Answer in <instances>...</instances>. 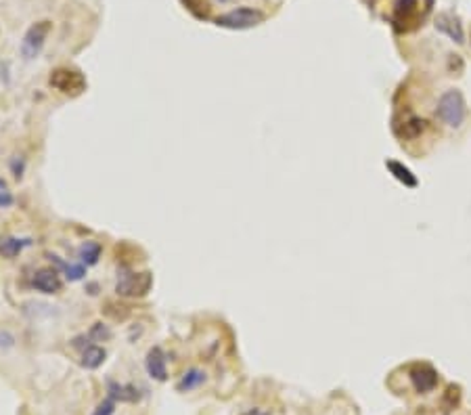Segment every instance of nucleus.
Returning <instances> with one entry per match:
<instances>
[{"instance_id": "f257e3e1", "label": "nucleus", "mask_w": 471, "mask_h": 415, "mask_svg": "<svg viewBox=\"0 0 471 415\" xmlns=\"http://www.w3.org/2000/svg\"><path fill=\"white\" fill-rule=\"evenodd\" d=\"M438 118L451 126V128H459L465 120V99L459 90H447L440 101H438Z\"/></svg>"}, {"instance_id": "f03ea898", "label": "nucleus", "mask_w": 471, "mask_h": 415, "mask_svg": "<svg viewBox=\"0 0 471 415\" xmlns=\"http://www.w3.org/2000/svg\"><path fill=\"white\" fill-rule=\"evenodd\" d=\"M48 84L52 88H57L59 93L69 95V97H78L86 90V78L78 69H71V67L52 69L50 78H48Z\"/></svg>"}, {"instance_id": "7ed1b4c3", "label": "nucleus", "mask_w": 471, "mask_h": 415, "mask_svg": "<svg viewBox=\"0 0 471 415\" xmlns=\"http://www.w3.org/2000/svg\"><path fill=\"white\" fill-rule=\"evenodd\" d=\"M52 29V23L50 21H36L27 27V32L23 34V40H21V57L31 61L40 55V50L44 48L46 44V38Z\"/></svg>"}, {"instance_id": "20e7f679", "label": "nucleus", "mask_w": 471, "mask_h": 415, "mask_svg": "<svg viewBox=\"0 0 471 415\" xmlns=\"http://www.w3.org/2000/svg\"><path fill=\"white\" fill-rule=\"evenodd\" d=\"M264 21V13L258 8H249V6H239L233 8L220 17H216V25L218 27H227V29H249L255 27Z\"/></svg>"}, {"instance_id": "39448f33", "label": "nucleus", "mask_w": 471, "mask_h": 415, "mask_svg": "<svg viewBox=\"0 0 471 415\" xmlns=\"http://www.w3.org/2000/svg\"><path fill=\"white\" fill-rule=\"evenodd\" d=\"M153 285V275L151 273H126L118 279L115 292L118 296L124 298H143L151 292Z\"/></svg>"}, {"instance_id": "423d86ee", "label": "nucleus", "mask_w": 471, "mask_h": 415, "mask_svg": "<svg viewBox=\"0 0 471 415\" xmlns=\"http://www.w3.org/2000/svg\"><path fill=\"white\" fill-rule=\"evenodd\" d=\"M31 287H36L40 294L52 296V294L61 292L63 281H61V277H59V273L55 268H40L31 277Z\"/></svg>"}, {"instance_id": "0eeeda50", "label": "nucleus", "mask_w": 471, "mask_h": 415, "mask_svg": "<svg viewBox=\"0 0 471 415\" xmlns=\"http://www.w3.org/2000/svg\"><path fill=\"white\" fill-rule=\"evenodd\" d=\"M411 382L417 393H432L438 386V372L430 365H415L411 369Z\"/></svg>"}, {"instance_id": "6e6552de", "label": "nucleus", "mask_w": 471, "mask_h": 415, "mask_svg": "<svg viewBox=\"0 0 471 415\" xmlns=\"http://www.w3.org/2000/svg\"><path fill=\"white\" fill-rule=\"evenodd\" d=\"M145 367H147V374L157 380V382H166L168 380V365H166V355L160 346H153L149 353H147V359H145Z\"/></svg>"}, {"instance_id": "1a4fd4ad", "label": "nucleus", "mask_w": 471, "mask_h": 415, "mask_svg": "<svg viewBox=\"0 0 471 415\" xmlns=\"http://www.w3.org/2000/svg\"><path fill=\"white\" fill-rule=\"evenodd\" d=\"M27 245H31V239L15 237V235H0V256L2 258H17Z\"/></svg>"}, {"instance_id": "9d476101", "label": "nucleus", "mask_w": 471, "mask_h": 415, "mask_svg": "<svg viewBox=\"0 0 471 415\" xmlns=\"http://www.w3.org/2000/svg\"><path fill=\"white\" fill-rule=\"evenodd\" d=\"M107 359V353L103 346H97V344H88L84 351H82V357H80V365L84 369H99Z\"/></svg>"}, {"instance_id": "9b49d317", "label": "nucleus", "mask_w": 471, "mask_h": 415, "mask_svg": "<svg viewBox=\"0 0 471 415\" xmlns=\"http://www.w3.org/2000/svg\"><path fill=\"white\" fill-rule=\"evenodd\" d=\"M436 27L440 32L449 34L455 42H459V44L463 42V27H461V23H459L457 17H453V15H440L438 21H436Z\"/></svg>"}, {"instance_id": "f8f14e48", "label": "nucleus", "mask_w": 471, "mask_h": 415, "mask_svg": "<svg viewBox=\"0 0 471 415\" xmlns=\"http://www.w3.org/2000/svg\"><path fill=\"white\" fill-rule=\"evenodd\" d=\"M386 166H388V170L394 175V179H396V181H400L405 187H411V189H413V187H417V177H415V175H413V172L405 166V164L394 162V160H388V162H386Z\"/></svg>"}, {"instance_id": "ddd939ff", "label": "nucleus", "mask_w": 471, "mask_h": 415, "mask_svg": "<svg viewBox=\"0 0 471 415\" xmlns=\"http://www.w3.org/2000/svg\"><path fill=\"white\" fill-rule=\"evenodd\" d=\"M109 397L115 399V401H122V403H134V401L141 399L139 388L124 386V384H118V382H109Z\"/></svg>"}, {"instance_id": "4468645a", "label": "nucleus", "mask_w": 471, "mask_h": 415, "mask_svg": "<svg viewBox=\"0 0 471 415\" xmlns=\"http://www.w3.org/2000/svg\"><path fill=\"white\" fill-rule=\"evenodd\" d=\"M101 252H103L101 243H97V241H84V243L80 245V250H78V256H80L82 264L92 266V264H97V262H99Z\"/></svg>"}, {"instance_id": "2eb2a0df", "label": "nucleus", "mask_w": 471, "mask_h": 415, "mask_svg": "<svg viewBox=\"0 0 471 415\" xmlns=\"http://www.w3.org/2000/svg\"><path fill=\"white\" fill-rule=\"evenodd\" d=\"M204 382H206V374H204L202 369H189V372L181 378V382L176 384V390H178V393H189V390L202 386Z\"/></svg>"}, {"instance_id": "dca6fc26", "label": "nucleus", "mask_w": 471, "mask_h": 415, "mask_svg": "<svg viewBox=\"0 0 471 415\" xmlns=\"http://www.w3.org/2000/svg\"><path fill=\"white\" fill-rule=\"evenodd\" d=\"M50 260H55V262L65 271V277H67L69 281H80V279L86 275V266H84V264H67V262L59 260V256H50Z\"/></svg>"}, {"instance_id": "f3484780", "label": "nucleus", "mask_w": 471, "mask_h": 415, "mask_svg": "<svg viewBox=\"0 0 471 415\" xmlns=\"http://www.w3.org/2000/svg\"><path fill=\"white\" fill-rule=\"evenodd\" d=\"M90 338H94L97 342H107L111 338V329L103 323H94L90 329Z\"/></svg>"}, {"instance_id": "a211bd4d", "label": "nucleus", "mask_w": 471, "mask_h": 415, "mask_svg": "<svg viewBox=\"0 0 471 415\" xmlns=\"http://www.w3.org/2000/svg\"><path fill=\"white\" fill-rule=\"evenodd\" d=\"M13 204H15L13 191L8 189L6 181H2V179H0V210H4V208H10Z\"/></svg>"}, {"instance_id": "6ab92c4d", "label": "nucleus", "mask_w": 471, "mask_h": 415, "mask_svg": "<svg viewBox=\"0 0 471 415\" xmlns=\"http://www.w3.org/2000/svg\"><path fill=\"white\" fill-rule=\"evenodd\" d=\"M423 128H426V122H423V120L413 118L411 122H407V124H405V135H407V137H417L419 132H423Z\"/></svg>"}, {"instance_id": "aec40b11", "label": "nucleus", "mask_w": 471, "mask_h": 415, "mask_svg": "<svg viewBox=\"0 0 471 415\" xmlns=\"http://www.w3.org/2000/svg\"><path fill=\"white\" fill-rule=\"evenodd\" d=\"M113 411H115V399L107 397L105 401L99 403V407L94 409V414L92 415H113Z\"/></svg>"}, {"instance_id": "412c9836", "label": "nucleus", "mask_w": 471, "mask_h": 415, "mask_svg": "<svg viewBox=\"0 0 471 415\" xmlns=\"http://www.w3.org/2000/svg\"><path fill=\"white\" fill-rule=\"evenodd\" d=\"M13 346H15V338H13V334L6 332V329H2V332H0V348H13Z\"/></svg>"}]
</instances>
